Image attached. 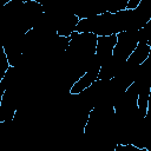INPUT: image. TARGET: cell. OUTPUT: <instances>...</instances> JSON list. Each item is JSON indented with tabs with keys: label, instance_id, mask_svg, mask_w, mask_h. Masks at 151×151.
Listing matches in <instances>:
<instances>
[{
	"label": "cell",
	"instance_id": "cell-1",
	"mask_svg": "<svg viewBox=\"0 0 151 151\" xmlns=\"http://www.w3.org/2000/svg\"><path fill=\"white\" fill-rule=\"evenodd\" d=\"M117 45L113 50L112 58L122 64H125L139 42V31L119 32L117 33Z\"/></svg>",
	"mask_w": 151,
	"mask_h": 151
},
{
	"label": "cell",
	"instance_id": "cell-2",
	"mask_svg": "<svg viewBox=\"0 0 151 151\" xmlns=\"http://www.w3.org/2000/svg\"><path fill=\"white\" fill-rule=\"evenodd\" d=\"M100 67H101V65H99V64L91 65L90 68L86 70V72L77 81H74L72 84V86L70 88V94L78 96V94H81L83 92H85L86 90H88L90 87H92L98 81Z\"/></svg>",
	"mask_w": 151,
	"mask_h": 151
},
{
	"label": "cell",
	"instance_id": "cell-3",
	"mask_svg": "<svg viewBox=\"0 0 151 151\" xmlns=\"http://www.w3.org/2000/svg\"><path fill=\"white\" fill-rule=\"evenodd\" d=\"M117 34L98 37L96 47V59L99 61L100 65L112 58L113 50L117 45Z\"/></svg>",
	"mask_w": 151,
	"mask_h": 151
},
{
	"label": "cell",
	"instance_id": "cell-4",
	"mask_svg": "<svg viewBox=\"0 0 151 151\" xmlns=\"http://www.w3.org/2000/svg\"><path fill=\"white\" fill-rule=\"evenodd\" d=\"M150 57V46L147 44L146 40L140 39L136 50L133 51V53L129 57V59L125 63V66L132 67V68H137L138 66H140L142 64H144L147 58Z\"/></svg>",
	"mask_w": 151,
	"mask_h": 151
}]
</instances>
